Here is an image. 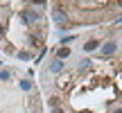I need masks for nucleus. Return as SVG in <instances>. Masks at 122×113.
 <instances>
[{"instance_id":"nucleus-1","label":"nucleus","mask_w":122,"mask_h":113,"mask_svg":"<svg viewBox=\"0 0 122 113\" xmlns=\"http://www.w3.org/2000/svg\"><path fill=\"white\" fill-rule=\"evenodd\" d=\"M52 18H54V23H57L59 27H66V25H68V14H66L61 7L52 9Z\"/></svg>"},{"instance_id":"nucleus-2","label":"nucleus","mask_w":122,"mask_h":113,"mask_svg":"<svg viewBox=\"0 0 122 113\" xmlns=\"http://www.w3.org/2000/svg\"><path fill=\"white\" fill-rule=\"evenodd\" d=\"M20 18H23V23H25V25L30 27L32 23H36V18H39V14H36L34 9H23V11H20Z\"/></svg>"},{"instance_id":"nucleus-3","label":"nucleus","mask_w":122,"mask_h":113,"mask_svg":"<svg viewBox=\"0 0 122 113\" xmlns=\"http://www.w3.org/2000/svg\"><path fill=\"white\" fill-rule=\"evenodd\" d=\"M115 50H118V43H115V41H109V43H104V48H102V56L113 54Z\"/></svg>"},{"instance_id":"nucleus-4","label":"nucleus","mask_w":122,"mask_h":113,"mask_svg":"<svg viewBox=\"0 0 122 113\" xmlns=\"http://www.w3.org/2000/svg\"><path fill=\"white\" fill-rule=\"evenodd\" d=\"M97 45H100V41L91 39V41H86V45H84V50H86V52H93V50H97Z\"/></svg>"},{"instance_id":"nucleus-5","label":"nucleus","mask_w":122,"mask_h":113,"mask_svg":"<svg viewBox=\"0 0 122 113\" xmlns=\"http://www.w3.org/2000/svg\"><path fill=\"white\" fill-rule=\"evenodd\" d=\"M50 70H52V72H59V70H63V61H61V59H54L52 63H50Z\"/></svg>"},{"instance_id":"nucleus-6","label":"nucleus","mask_w":122,"mask_h":113,"mask_svg":"<svg viewBox=\"0 0 122 113\" xmlns=\"http://www.w3.org/2000/svg\"><path fill=\"white\" fill-rule=\"evenodd\" d=\"M66 56H70V48H59V52H57V59L63 61Z\"/></svg>"},{"instance_id":"nucleus-7","label":"nucleus","mask_w":122,"mask_h":113,"mask_svg":"<svg viewBox=\"0 0 122 113\" xmlns=\"http://www.w3.org/2000/svg\"><path fill=\"white\" fill-rule=\"evenodd\" d=\"M9 77H11V75H9V72H7V70H2V72H0V82H7V79H9Z\"/></svg>"},{"instance_id":"nucleus-8","label":"nucleus","mask_w":122,"mask_h":113,"mask_svg":"<svg viewBox=\"0 0 122 113\" xmlns=\"http://www.w3.org/2000/svg\"><path fill=\"white\" fill-rule=\"evenodd\" d=\"M50 106L57 109V106H59V97H50Z\"/></svg>"},{"instance_id":"nucleus-9","label":"nucleus","mask_w":122,"mask_h":113,"mask_svg":"<svg viewBox=\"0 0 122 113\" xmlns=\"http://www.w3.org/2000/svg\"><path fill=\"white\" fill-rule=\"evenodd\" d=\"M18 56H20V59H23V61H30V56H32V54H30V52H20V54H18Z\"/></svg>"},{"instance_id":"nucleus-10","label":"nucleus","mask_w":122,"mask_h":113,"mask_svg":"<svg viewBox=\"0 0 122 113\" xmlns=\"http://www.w3.org/2000/svg\"><path fill=\"white\" fill-rule=\"evenodd\" d=\"M88 63H91L88 59H86V61H81V63H79V70H86V68H88Z\"/></svg>"},{"instance_id":"nucleus-11","label":"nucleus","mask_w":122,"mask_h":113,"mask_svg":"<svg viewBox=\"0 0 122 113\" xmlns=\"http://www.w3.org/2000/svg\"><path fill=\"white\" fill-rule=\"evenodd\" d=\"M20 88H23V91H30L32 84H30V82H23V84H20Z\"/></svg>"},{"instance_id":"nucleus-12","label":"nucleus","mask_w":122,"mask_h":113,"mask_svg":"<svg viewBox=\"0 0 122 113\" xmlns=\"http://www.w3.org/2000/svg\"><path fill=\"white\" fill-rule=\"evenodd\" d=\"M52 113H63V111H61V109H59V106H57V109H52Z\"/></svg>"},{"instance_id":"nucleus-13","label":"nucleus","mask_w":122,"mask_h":113,"mask_svg":"<svg viewBox=\"0 0 122 113\" xmlns=\"http://www.w3.org/2000/svg\"><path fill=\"white\" fill-rule=\"evenodd\" d=\"M113 113H122V109H115V111H113Z\"/></svg>"},{"instance_id":"nucleus-14","label":"nucleus","mask_w":122,"mask_h":113,"mask_svg":"<svg viewBox=\"0 0 122 113\" xmlns=\"http://www.w3.org/2000/svg\"><path fill=\"white\" fill-rule=\"evenodd\" d=\"M2 32H5V30H2V25H0V36H2Z\"/></svg>"}]
</instances>
